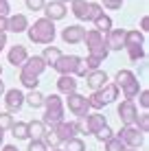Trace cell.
<instances>
[{
    "label": "cell",
    "instance_id": "6da1fadb",
    "mask_svg": "<svg viewBox=\"0 0 149 151\" xmlns=\"http://www.w3.org/2000/svg\"><path fill=\"white\" fill-rule=\"evenodd\" d=\"M20 83H22L27 90H35L40 83V77H42V72L48 68L46 66V61L42 59V55H33V57H27V61H24L22 66H20Z\"/></svg>",
    "mask_w": 149,
    "mask_h": 151
},
{
    "label": "cell",
    "instance_id": "7a4b0ae2",
    "mask_svg": "<svg viewBox=\"0 0 149 151\" xmlns=\"http://www.w3.org/2000/svg\"><path fill=\"white\" fill-rule=\"evenodd\" d=\"M24 33L29 35V40L33 42V44L46 46V44H53L57 31H55V22H53V20L40 18V20H35L33 24H29V29L24 31Z\"/></svg>",
    "mask_w": 149,
    "mask_h": 151
},
{
    "label": "cell",
    "instance_id": "3957f363",
    "mask_svg": "<svg viewBox=\"0 0 149 151\" xmlns=\"http://www.w3.org/2000/svg\"><path fill=\"white\" fill-rule=\"evenodd\" d=\"M66 118V105H64V99L59 94H48L44 96V116H42V123L46 127L50 125H57L59 121Z\"/></svg>",
    "mask_w": 149,
    "mask_h": 151
},
{
    "label": "cell",
    "instance_id": "277c9868",
    "mask_svg": "<svg viewBox=\"0 0 149 151\" xmlns=\"http://www.w3.org/2000/svg\"><path fill=\"white\" fill-rule=\"evenodd\" d=\"M119 88H116V83H110L107 81L103 88H99V90H92V94L88 96V103H90V110H103L107 107L110 103H114V99H119Z\"/></svg>",
    "mask_w": 149,
    "mask_h": 151
},
{
    "label": "cell",
    "instance_id": "5b68a950",
    "mask_svg": "<svg viewBox=\"0 0 149 151\" xmlns=\"http://www.w3.org/2000/svg\"><path fill=\"white\" fill-rule=\"evenodd\" d=\"M114 83H116V88L123 92V99H132V101H134L136 94L140 92V81H138V77L132 70H127V68L116 72Z\"/></svg>",
    "mask_w": 149,
    "mask_h": 151
},
{
    "label": "cell",
    "instance_id": "8992f818",
    "mask_svg": "<svg viewBox=\"0 0 149 151\" xmlns=\"http://www.w3.org/2000/svg\"><path fill=\"white\" fill-rule=\"evenodd\" d=\"M83 42H86V48H88V55L101 57V59H105V57L110 55V48H107V44H105V35L101 33V31H96V29L86 31Z\"/></svg>",
    "mask_w": 149,
    "mask_h": 151
},
{
    "label": "cell",
    "instance_id": "52a82bcc",
    "mask_svg": "<svg viewBox=\"0 0 149 151\" xmlns=\"http://www.w3.org/2000/svg\"><path fill=\"white\" fill-rule=\"evenodd\" d=\"M123 142H125V147H134V149H140L143 145H145V134L140 132V129L136 127V125H123L121 132L116 134Z\"/></svg>",
    "mask_w": 149,
    "mask_h": 151
},
{
    "label": "cell",
    "instance_id": "ba28073f",
    "mask_svg": "<svg viewBox=\"0 0 149 151\" xmlns=\"http://www.w3.org/2000/svg\"><path fill=\"white\" fill-rule=\"evenodd\" d=\"M68 105V112L73 116H86L90 112V103H88V96L79 94V92H73V94H66V103Z\"/></svg>",
    "mask_w": 149,
    "mask_h": 151
},
{
    "label": "cell",
    "instance_id": "9c48e42d",
    "mask_svg": "<svg viewBox=\"0 0 149 151\" xmlns=\"http://www.w3.org/2000/svg\"><path fill=\"white\" fill-rule=\"evenodd\" d=\"M79 61H81L79 55H64L61 53V57L53 64V70H57L59 75H75Z\"/></svg>",
    "mask_w": 149,
    "mask_h": 151
},
{
    "label": "cell",
    "instance_id": "30bf717a",
    "mask_svg": "<svg viewBox=\"0 0 149 151\" xmlns=\"http://www.w3.org/2000/svg\"><path fill=\"white\" fill-rule=\"evenodd\" d=\"M50 129H53V134H55V138H57V142H66L68 138H73L77 136V127H75V121H59L57 125H50Z\"/></svg>",
    "mask_w": 149,
    "mask_h": 151
},
{
    "label": "cell",
    "instance_id": "8fae6325",
    "mask_svg": "<svg viewBox=\"0 0 149 151\" xmlns=\"http://www.w3.org/2000/svg\"><path fill=\"white\" fill-rule=\"evenodd\" d=\"M44 11V18L53 20V22H59V20L66 18V13H68V7H66V2H59V0H50V2H46L42 7Z\"/></svg>",
    "mask_w": 149,
    "mask_h": 151
},
{
    "label": "cell",
    "instance_id": "7c38bea8",
    "mask_svg": "<svg viewBox=\"0 0 149 151\" xmlns=\"http://www.w3.org/2000/svg\"><path fill=\"white\" fill-rule=\"evenodd\" d=\"M24 105V92L18 90V88H11V90H4V107H7V112H20Z\"/></svg>",
    "mask_w": 149,
    "mask_h": 151
},
{
    "label": "cell",
    "instance_id": "4fadbf2b",
    "mask_svg": "<svg viewBox=\"0 0 149 151\" xmlns=\"http://www.w3.org/2000/svg\"><path fill=\"white\" fill-rule=\"evenodd\" d=\"M103 125H107V118L103 116L101 112H94V114H86L83 116V134H92L94 136L96 132H99Z\"/></svg>",
    "mask_w": 149,
    "mask_h": 151
},
{
    "label": "cell",
    "instance_id": "5bb4252c",
    "mask_svg": "<svg viewBox=\"0 0 149 151\" xmlns=\"http://www.w3.org/2000/svg\"><path fill=\"white\" fill-rule=\"evenodd\" d=\"M116 112H119V118H121L123 125H134L138 107H136V103L132 101V99H125V101H121V105H119V110H116Z\"/></svg>",
    "mask_w": 149,
    "mask_h": 151
},
{
    "label": "cell",
    "instance_id": "9a60e30c",
    "mask_svg": "<svg viewBox=\"0 0 149 151\" xmlns=\"http://www.w3.org/2000/svg\"><path fill=\"white\" fill-rule=\"evenodd\" d=\"M83 35H86V29L79 27V24H70L61 31V40L66 44H81L83 42Z\"/></svg>",
    "mask_w": 149,
    "mask_h": 151
},
{
    "label": "cell",
    "instance_id": "2e32d148",
    "mask_svg": "<svg viewBox=\"0 0 149 151\" xmlns=\"http://www.w3.org/2000/svg\"><path fill=\"white\" fill-rule=\"evenodd\" d=\"M29 29V18L24 13L7 15V31L9 33H24Z\"/></svg>",
    "mask_w": 149,
    "mask_h": 151
},
{
    "label": "cell",
    "instance_id": "e0dca14e",
    "mask_svg": "<svg viewBox=\"0 0 149 151\" xmlns=\"http://www.w3.org/2000/svg\"><path fill=\"white\" fill-rule=\"evenodd\" d=\"M123 42H125V29H114V27H112L105 33V44H107L110 50H121Z\"/></svg>",
    "mask_w": 149,
    "mask_h": 151
},
{
    "label": "cell",
    "instance_id": "ac0fdd59",
    "mask_svg": "<svg viewBox=\"0 0 149 151\" xmlns=\"http://www.w3.org/2000/svg\"><path fill=\"white\" fill-rule=\"evenodd\" d=\"M107 81H110V79H107V72H105V70H101V68L90 70L88 75H86V83H88L90 90H99V88H103Z\"/></svg>",
    "mask_w": 149,
    "mask_h": 151
},
{
    "label": "cell",
    "instance_id": "d6986e66",
    "mask_svg": "<svg viewBox=\"0 0 149 151\" xmlns=\"http://www.w3.org/2000/svg\"><path fill=\"white\" fill-rule=\"evenodd\" d=\"M77 86H79V81H77L75 75H59V79H57L59 94H73V92H77Z\"/></svg>",
    "mask_w": 149,
    "mask_h": 151
},
{
    "label": "cell",
    "instance_id": "ffe728a7",
    "mask_svg": "<svg viewBox=\"0 0 149 151\" xmlns=\"http://www.w3.org/2000/svg\"><path fill=\"white\" fill-rule=\"evenodd\" d=\"M27 57H29V50H27V46H22V44L11 46L9 53H7V59H9L11 66H22L24 61H27Z\"/></svg>",
    "mask_w": 149,
    "mask_h": 151
},
{
    "label": "cell",
    "instance_id": "44dd1931",
    "mask_svg": "<svg viewBox=\"0 0 149 151\" xmlns=\"http://www.w3.org/2000/svg\"><path fill=\"white\" fill-rule=\"evenodd\" d=\"M145 44V33L138 29H132V31H125V42H123V48L127 46H140Z\"/></svg>",
    "mask_w": 149,
    "mask_h": 151
},
{
    "label": "cell",
    "instance_id": "7402d4cb",
    "mask_svg": "<svg viewBox=\"0 0 149 151\" xmlns=\"http://www.w3.org/2000/svg\"><path fill=\"white\" fill-rule=\"evenodd\" d=\"M24 103L31 107V110H40L44 107V94L35 88V90H29V94H24Z\"/></svg>",
    "mask_w": 149,
    "mask_h": 151
},
{
    "label": "cell",
    "instance_id": "603a6c76",
    "mask_svg": "<svg viewBox=\"0 0 149 151\" xmlns=\"http://www.w3.org/2000/svg\"><path fill=\"white\" fill-rule=\"evenodd\" d=\"M9 132H11V136H13L15 140H29V138H31V136H29V123H24V121L13 123Z\"/></svg>",
    "mask_w": 149,
    "mask_h": 151
},
{
    "label": "cell",
    "instance_id": "cb8c5ba5",
    "mask_svg": "<svg viewBox=\"0 0 149 151\" xmlns=\"http://www.w3.org/2000/svg\"><path fill=\"white\" fill-rule=\"evenodd\" d=\"M59 57H61V50L57 48V46H48V44L44 46V53H42V59L46 61V66H50V68H53V64H55V61L59 59Z\"/></svg>",
    "mask_w": 149,
    "mask_h": 151
},
{
    "label": "cell",
    "instance_id": "d4e9b609",
    "mask_svg": "<svg viewBox=\"0 0 149 151\" xmlns=\"http://www.w3.org/2000/svg\"><path fill=\"white\" fill-rule=\"evenodd\" d=\"M70 11L77 20H83L88 11V0H70Z\"/></svg>",
    "mask_w": 149,
    "mask_h": 151
},
{
    "label": "cell",
    "instance_id": "484cf974",
    "mask_svg": "<svg viewBox=\"0 0 149 151\" xmlns=\"http://www.w3.org/2000/svg\"><path fill=\"white\" fill-rule=\"evenodd\" d=\"M92 24H94V29H96V31H101V33L105 35L107 31L112 29V18H110V15H107V13L103 11V13H101V15H99V18H96Z\"/></svg>",
    "mask_w": 149,
    "mask_h": 151
},
{
    "label": "cell",
    "instance_id": "4316f807",
    "mask_svg": "<svg viewBox=\"0 0 149 151\" xmlns=\"http://www.w3.org/2000/svg\"><path fill=\"white\" fill-rule=\"evenodd\" d=\"M61 145H64V151H86V142L81 138H77V136L68 138L66 142H61Z\"/></svg>",
    "mask_w": 149,
    "mask_h": 151
},
{
    "label": "cell",
    "instance_id": "83f0119b",
    "mask_svg": "<svg viewBox=\"0 0 149 151\" xmlns=\"http://www.w3.org/2000/svg\"><path fill=\"white\" fill-rule=\"evenodd\" d=\"M103 13V7H101L99 2H88V11H86V22H94L99 15Z\"/></svg>",
    "mask_w": 149,
    "mask_h": 151
},
{
    "label": "cell",
    "instance_id": "f1b7e54d",
    "mask_svg": "<svg viewBox=\"0 0 149 151\" xmlns=\"http://www.w3.org/2000/svg\"><path fill=\"white\" fill-rule=\"evenodd\" d=\"M127 55H130V59L132 61H143L145 59V44H140V46H127Z\"/></svg>",
    "mask_w": 149,
    "mask_h": 151
},
{
    "label": "cell",
    "instance_id": "f546056e",
    "mask_svg": "<svg viewBox=\"0 0 149 151\" xmlns=\"http://www.w3.org/2000/svg\"><path fill=\"white\" fill-rule=\"evenodd\" d=\"M105 151H125L127 147H125V142H123V140L119 138V136H116V134H114V136H112L110 140H105Z\"/></svg>",
    "mask_w": 149,
    "mask_h": 151
},
{
    "label": "cell",
    "instance_id": "4dcf8cb0",
    "mask_svg": "<svg viewBox=\"0 0 149 151\" xmlns=\"http://www.w3.org/2000/svg\"><path fill=\"white\" fill-rule=\"evenodd\" d=\"M44 129H46V125L42 121H31L29 123V136L31 138H42Z\"/></svg>",
    "mask_w": 149,
    "mask_h": 151
},
{
    "label": "cell",
    "instance_id": "1f68e13d",
    "mask_svg": "<svg viewBox=\"0 0 149 151\" xmlns=\"http://www.w3.org/2000/svg\"><path fill=\"white\" fill-rule=\"evenodd\" d=\"M134 125L138 129H140L143 134H147L149 132V114L147 112H143V114H136V118H134Z\"/></svg>",
    "mask_w": 149,
    "mask_h": 151
},
{
    "label": "cell",
    "instance_id": "d6a6232c",
    "mask_svg": "<svg viewBox=\"0 0 149 151\" xmlns=\"http://www.w3.org/2000/svg\"><path fill=\"white\" fill-rule=\"evenodd\" d=\"M114 134H116V132H114V129L110 127V125H103V127H101L99 132L94 134V138L99 140V142H105V140H110L112 136H114Z\"/></svg>",
    "mask_w": 149,
    "mask_h": 151
},
{
    "label": "cell",
    "instance_id": "836d02e7",
    "mask_svg": "<svg viewBox=\"0 0 149 151\" xmlns=\"http://www.w3.org/2000/svg\"><path fill=\"white\" fill-rule=\"evenodd\" d=\"M27 151H48V147H46V142L42 138H29Z\"/></svg>",
    "mask_w": 149,
    "mask_h": 151
},
{
    "label": "cell",
    "instance_id": "e575fe53",
    "mask_svg": "<svg viewBox=\"0 0 149 151\" xmlns=\"http://www.w3.org/2000/svg\"><path fill=\"white\" fill-rule=\"evenodd\" d=\"M15 121H13V114L11 112H0V129H11V125H13Z\"/></svg>",
    "mask_w": 149,
    "mask_h": 151
},
{
    "label": "cell",
    "instance_id": "d590c367",
    "mask_svg": "<svg viewBox=\"0 0 149 151\" xmlns=\"http://www.w3.org/2000/svg\"><path fill=\"white\" fill-rule=\"evenodd\" d=\"M83 61H86V66H88V72H90V70H96V68H101V64H103V59H101V57H94V55H88V57H83Z\"/></svg>",
    "mask_w": 149,
    "mask_h": 151
},
{
    "label": "cell",
    "instance_id": "8d00e7d4",
    "mask_svg": "<svg viewBox=\"0 0 149 151\" xmlns=\"http://www.w3.org/2000/svg\"><path fill=\"white\" fill-rule=\"evenodd\" d=\"M136 99H138V105H140L143 110H147V107H149V90L140 88V92L136 94Z\"/></svg>",
    "mask_w": 149,
    "mask_h": 151
},
{
    "label": "cell",
    "instance_id": "74e56055",
    "mask_svg": "<svg viewBox=\"0 0 149 151\" xmlns=\"http://www.w3.org/2000/svg\"><path fill=\"white\" fill-rule=\"evenodd\" d=\"M29 11H42V7L46 4V0H24Z\"/></svg>",
    "mask_w": 149,
    "mask_h": 151
},
{
    "label": "cell",
    "instance_id": "f35d334b",
    "mask_svg": "<svg viewBox=\"0 0 149 151\" xmlns=\"http://www.w3.org/2000/svg\"><path fill=\"white\" fill-rule=\"evenodd\" d=\"M123 2H125V0H103V4H101V7L116 11V9H121V7H123Z\"/></svg>",
    "mask_w": 149,
    "mask_h": 151
},
{
    "label": "cell",
    "instance_id": "ab89813d",
    "mask_svg": "<svg viewBox=\"0 0 149 151\" xmlns=\"http://www.w3.org/2000/svg\"><path fill=\"white\" fill-rule=\"evenodd\" d=\"M88 75V66H86V61H83V57H81V61H79V66H77V70H75V77L79 79V77H86Z\"/></svg>",
    "mask_w": 149,
    "mask_h": 151
},
{
    "label": "cell",
    "instance_id": "60d3db41",
    "mask_svg": "<svg viewBox=\"0 0 149 151\" xmlns=\"http://www.w3.org/2000/svg\"><path fill=\"white\" fill-rule=\"evenodd\" d=\"M9 11H11L9 0H0V15H9Z\"/></svg>",
    "mask_w": 149,
    "mask_h": 151
},
{
    "label": "cell",
    "instance_id": "b9f144b4",
    "mask_svg": "<svg viewBox=\"0 0 149 151\" xmlns=\"http://www.w3.org/2000/svg\"><path fill=\"white\" fill-rule=\"evenodd\" d=\"M140 31H143V33L149 31V18H147V15H143V20H140Z\"/></svg>",
    "mask_w": 149,
    "mask_h": 151
},
{
    "label": "cell",
    "instance_id": "7bdbcfd3",
    "mask_svg": "<svg viewBox=\"0 0 149 151\" xmlns=\"http://www.w3.org/2000/svg\"><path fill=\"white\" fill-rule=\"evenodd\" d=\"M0 33H7V15H0Z\"/></svg>",
    "mask_w": 149,
    "mask_h": 151
},
{
    "label": "cell",
    "instance_id": "ee69618b",
    "mask_svg": "<svg viewBox=\"0 0 149 151\" xmlns=\"http://www.w3.org/2000/svg\"><path fill=\"white\" fill-rule=\"evenodd\" d=\"M4 46H7V33H0V53L4 50Z\"/></svg>",
    "mask_w": 149,
    "mask_h": 151
},
{
    "label": "cell",
    "instance_id": "f6af8a7d",
    "mask_svg": "<svg viewBox=\"0 0 149 151\" xmlns=\"http://www.w3.org/2000/svg\"><path fill=\"white\" fill-rule=\"evenodd\" d=\"M2 151H20V149L15 147V145H4V147H2Z\"/></svg>",
    "mask_w": 149,
    "mask_h": 151
},
{
    "label": "cell",
    "instance_id": "bcb514c9",
    "mask_svg": "<svg viewBox=\"0 0 149 151\" xmlns=\"http://www.w3.org/2000/svg\"><path fill=\"white\" fill-rule=\"evenodd\" d=\"M4 90H7V88H4V81H2V79H0V96H2V94H4Z\"/></svg>",
    "mask_w": 149,
    "mask_h": 151
},
{
    "label": "cell",
    "instance_id": "7dc6e473",
    "mask_svg": "<svg viewBox=\"0 0 149 151\" xmlns=\"http://www.w3.org/2000/svg\"><path fill=\"white\" fill-rule=\"evenodd\" d=\"M2 140H4V129H0V147H2Z\"/></svg>",
    "mask_w": 149,
    "mask_h": 151
},
{
    "label": "cell",
    "instance_id": "c3c4849f",
    "mask_svg": "<svg viewBox=\"0 0 149 151\" xmlns=\"http://www.w3.org/2000/svg\"><path fill=\"white\" fill-rule=\"evenodd\" d=\"M48 151H64V149H61L59 145H57V147H48Z\"/></svg>",
    "mask_w": 149,
    "mask_h": 151
},
{
    "label": "cell",
    "instance_id": "681fc988",
    "mask_svg": "<svg viewBox=\"0 0 149 151\" xmlns=\"http://www.w3.org/2000/svg\"><path fill=\"white\" fill-rule=\"evenodd\" d=\"M125 151H138V149H134V147H127Z\"/></svg>",
    "mask_w": 149,
    "mask_h": 151
},
{
    "label": "cell",
    "instance_id": "f907efd6",
    "mask_svg": "<svg viewBox=\"0 0 149 151\" xmlns=\"http://www.w3.org/2000/svg\"><path fill=\"white\" fill-rule=\"evenodd\" d=\"M0 75H2V64H0Z\"/></svg>",
    "mask_w": 149,
    "mask_h": 151
},
{
    "label": "cell",
    "instance_id": "816d5d0a",
    "mask_svg": "<svg viewBox=\"0 0 149 151\" xmlns=\"http://www.w3.org/2000/svg\"><path fill=\"white\" fill-rule=\"evenodd\" d=\"M59 2H70V0H59Z\"/></svg>",
    "mask_w": 149,
    "mask_h": 151
}]
</instances>
